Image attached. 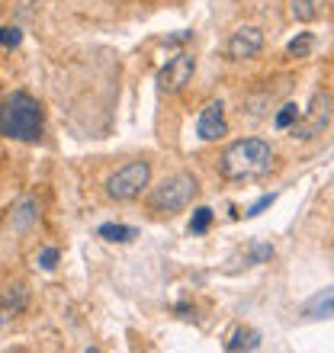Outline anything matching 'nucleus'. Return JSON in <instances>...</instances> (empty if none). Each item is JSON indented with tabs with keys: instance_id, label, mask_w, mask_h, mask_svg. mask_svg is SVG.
<instances>
[{
	"instance_id": "f257e3e1",
	"label": "nucleus",
	"mask_w": 334,
	"mask_h": 353,
	"mask_svg": "<svg viewBox=\"0 0 334 353\" xmlns=\"http://www.w3.org/2000/svg\"><path fill=\"white\" fill-rule=\"evenodd\" d=\"M273 170V148L264 139H238L222 151L219 158V174L232 183H248L260 180Z\"/></svg>"
},
{
	"instance_id": "f03ea898",
	"label": "nucleus",
	"mask_w": 334,
	"mask_h": 353,
	"mask_svg": "<svg viewBox=\"0 0 334 353\" xmlns=\"http://www.w3.org/2000/svg\"><path fill=\"white\" fill-rule=\"evenodd\" d=\"M0 135L17 141H39L42 139V103L26 90L10 93L0 103Z\"/></svg>"
},
{
	"instance_id": "7ed1b4c3",
	"label": "nucleus",
	"mask_w": 334,
	"mask_h": 353,
	"mask_svg": "<svg viewBox=\"0 0 334 353\" xmlns=\"http://www.w3.org/2000/svg\"><path fill=\"white\" fill-rule=\"evenodd\" d=\"M196 196H199V180H196L193 174L180 170V174H174V176H164V180L151 190L148 209L151 212H161V215H177V212H184Z\"/></svg>"
},
{
	"instance_id": "20e7f679",
	"label": "nucleus",
	"mask_w": 334,
	"mask_h": 353,
	"mask_svg": "<svg viewBox=\"0 0 334 353\" xmlns=\"http://www.w3.org/2000/svg\"><path fill=\"white\" fill-rule=\"evenodd\" d=\"M151 183V164L145 158L139 161H129V164H122L119 170H112L106 176V196H110L112 203H132V199H139L145 193V186Z\"/></svg>"
},
{
	"instance_id": "39448f33",
	"label": "nucleus",
	"mask_w": 334,
	"mask_h": 353,
	"mask_svg": "<svg viewBox=\"0 0 334 353\" xmlns=\"http://www.w3.org/2000/svg\"><path fill=\"white\" fill-rule=\"evenodd\" d=\"M331 119H334V97L328 90H315L308 110L299 116V122L289 129V135L299 141H312L315 135H322L331 125Z\"/></svg>"
},
{
	"instance_id": "423d86ee",
	"label": "nucleus",
	"mask_w": 334,
	"mask_h": 353,
	"mask_svg": "<svg viewBox=\"0 0 334 353\" xmlns=\"http://www.w3.org/2000/svg\"><path fill=\"white\" fill-rule=\"evenodd\" d=\"M193 74H196V58L190 52H177L174 58H167V65L158 71V90L174 97V93L186 90Z\"/></svg>"
},
{
	"instance_id": "0eeeda50",
	"label": "nucleus",
	"mask_w": 334,
	"mask_h": 353,
	"mask_svg": "<svg viewBox=\"0 0 334 353\" xmlns=\"http://www.w3.org/2000/svg\"><path fill=\"white\" fill-rule=\"evenodd\" d=\"M260 48H264V32L257 26H238L228 36L225 55H228V61H250L260 55Z\"/></svg>"
},
{
	"instance_id": "6e6552de",
	"label": "nucleus",
	"mask_w": 334,
	"mask_h": 353,
	"mask_svg": "<svg viewBox=\"0 0 334 353\" xmlns=\"http://www.w3.org/2000/svg\"><path fill=\"white\" fill-rule=\"evenodd\" d=\"M228 122H225V103L222 100H209L196 116V135L203 141H219L225 139Z\"/></svg>"
},
{
	"instance_id": "1a4fd4ad",
	"label": "nucleus",
	"mask_w": 334,
	"mask_h": 353,
	"mask_svg": "<svg viewBox=\"0 0 334 353\" xmlns=\"http://www.w3.org/2000/svg\"><path fill=\"white\" fill-rule=\"evenodd\" d=\"M29 305V289L26 283H7L0 286V327L13 325Z\"/></svg>"
},
{
	"instance_id": "9d476101",
	"label": "nucleus",
	"mask_w": 334,
	"mask_h": 353,
	"mask_svg": "<svg viewBox=\"0 0 334 353\" xmlns=\"http://www.w3.org/2000/svg\"><path fill=\"white\" fill-rule=\"evenodd\" d=\"M260 347V334L254 327H238L228 341H225V350L228 353H238V350H257Z\"/></svg>"
},
{
	"instance_id": "9b49d317",
	"label": "nucleus",
	"mask_w": 334,
	"mask_h": 353,
	"mask_svg": "<svg viewBox=\"0 0 334 353\" xmlns=\"http://www.w3.org/2000/svg\"><path fill=\"white\" fill-rule=\"evenodd\" d=\"M289 10H293V17H296L299 23H312V19L322 17L325 0H289Z\"/></svg>"
},
{
	"instance_id": "f8f14e48",
	"label": "nucleus",
	"mask_w": 334,
	"mask_h": 353,
	"mask_svg": "<svg viewBox=\"0 0 334 353\" xmlns=\"http://www.w3.org/2000/svg\"><path fill=\"white\" fill-rule=\"evenodd\" d=\"M100 238H106V241H112V244H126V241H132V238H139V232L132 228V225H119V222H106V225H100Z\"/></svg>"
},
{
	"instance_id": "ddd939ff",
	"label": "nucleus",
	"mask_w": 334,
	"mask_h": 353,
	"mask_svg": "<svg viewBox=\"0 0 334 353\" xmlns=\"http://www.w3.org/2000/svg\"><path fill=\"white\" fill-rule=\"evenodd\" d=\"M312 48H315V36H312V32H299V36L286 46V55L289 58H308Z\"/></svg>"
},
{
	"instance_id": "4468645a",
	"label": "nucleus",
	"mask_w": 334,
	"mask_h": 353,
	"mask_svg": "<svg viewBox=\"0 0 334 353\" xmlns=\"http://www.w3.org/2000/svg\"><path fill=\"white\" fill-rule=\"evenodd\" d=\"M299 116H302V112H299L296 103H283L279 112L273 116V125H277V129H293V125L299 122Z\"/></svg>"
},
{
	"instance_id": "2eb2a0df",
	"label": "nucleus",
	"mask_w": 334,
	"mask_h": 353,
	"mask_svg": "<svg viewBox=\"0 0 334 353\" xmlns=\"http://www.w3.org/2000/svg\"><path fill=\"white\" fill-rule=\"evenodd\" d=\"M209 225H213V209L199 205V209L193 212V219H190V234H203V232H209Z\"/></svg>"
},
{
	"instance_id": "dca6fc26",
	"label": "nucleus",
	"mask_w": 334,
	"mask_h": 353,
	"mask_svg": "<svg viewBox=\"0 0 334 353\" xmlns=\"http://www.w3.org/2000/svg\"><path fill=\"white\" fill-rule=\"evenodd\" d=\"M36 203H32V199H26V203L19 205V212H17V228H26L29 222H32V219H36Z\"/></svg>"
},
{
	"instance_id": "f3484780",
	"label": "nucleus",
	"mask_w": 334,
	"mask_h": 353,
	"mask_svg": "<svg viewBox=\"0 0 334 353\" xmlns=\"http://www.w3.org/2000/svg\"><path fill=\"white\" fill-rule=\"evenodd\" d=\"M19 39H23V32H19L17 26H3V29H0V46H3V48H17Z\"/></svg>"
},
{
	"instance_id": "a211bd4d",
	"label": "nucleus",
	"mask_w": 334,
	"mask_h": 353,
	"mask_svg": "<svg viewBox=\"0 0 334 353\" xmlns=\"http://www.w3.org/2000/svg\"><path fill=\"white\" fill-rule=\"evenodd\" d=\"M55 263H58V248H46L39 254V267L42 270H55Z\"/></svg>"
},
{
	"instance_id": "6ab92c4d",
	"label": "nucleus",
	"mask_w": 334,
	"mask_h": 353,
	"mask_svg": "<svg viewBox=\"0 0 334 353\" xmlns=\"http://www.w3.org/2000/svg\"><path fill=\"white\" fill-rule=\"evenodd\" d=\"M273 199H277V196H273V193H267V196H260L257 203L250 205V209H248V212H244V215H260V212H264V209H267V205H273Z\"/></svg>"
},
{
	"instance_id": "aec40b11",
	"label": "nucleus",
	"mask_w": 334,
	"mask_h": 353,
	"mask_svg": "<svg viewBox=\"0 0 334 353\" xmlns=\"http://www.w3.org/2000/svg\"><path fill=\"white\" fill-rule=\"evenodd\" d=\"M328 312H334V296H331V299H325V302L318 305V315H328Z\"/></svg>"
}]
</instances>
